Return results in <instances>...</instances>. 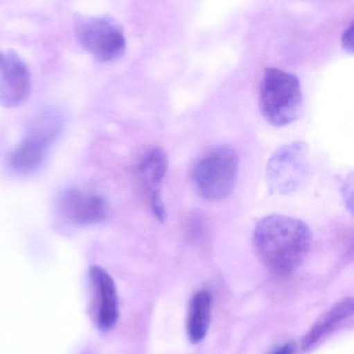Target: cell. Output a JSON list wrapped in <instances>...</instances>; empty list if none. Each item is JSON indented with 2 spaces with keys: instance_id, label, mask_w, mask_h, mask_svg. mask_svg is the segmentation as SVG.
Listing matches in <instances>:
<instances>
[{
  "instance_id": "cell-10",
  "label": "cell",
  "mask_w": 354,
  "mask_h": 354,
  "mask_svg": "<svg viewBox=\"0 0 354 354\" xmlns=\"http://www.w3.org/2000/svg\"><path fill=\"white\" fill-rule=\"evenodd\" d=\"M89 277L97 304L98 326L102 330H112L118 318V297L114 281L99 266L89 268Z\"/></svg>"
},
{
  "instance_id": "cell-14",
  "label": "cell",
  "mask_w": 354,
  "mask_h": 354,
  "mask_svg": "<svg viewBox=\"0 0 354 354\" xmlns=\"http://www.w3.org/2000/svg\"><path fill=\"white\" fill-rule=\"evenodd\" d=\"M294 353L295 345L293 343H287L276 348L272 354H294Z\"/></svg>"
},
{
  "instance_id": "cell-5",
  "label": "cell",
  "mask_w": 354,
  "mask_h": 354,
  "mask_svg": "<svg viewBox=\"0 0 354 354\" xmlns=\"http://www.w3.org/2000/svg\"><path fill=\"white\" fill-rule=\"evenodd\" d=\"M309 149L303 142H293L278 149L268 161L266 183L276 195H291L301 191L310 178Z\"/></svg>"
},
{
  "instance_id": "cell-3",
  "label": "cell",
  "mask_w": 354,
  "mask_h": 354,
  "mask_svg": "<svg viewBox=\"0 0 354 354\" xmlns=\"http://www.w3.org/2000/svg\"><path fill=\"white\" fill-rule=\"evenodd\" d=\"M238 171L236 151L232 147L222 145L200 158L193 167V183L202 197L210 201H220L234 191Z\"/></svg>"
},
{
  "instance_id": "cell-7",
  "label": "cell",
  "mask_w": 354,
  "mask_h": 354,
  "mask_svg": "<svg viewBox=\"0 0 354 354\" xmlns=\"http://www.w3.org/2000/svg\"><path fill=\"white\" fill-rule=\"evenodd\" d=\"M55 204L62 220L78 226L97 224L107 214V201L103 196L75 187L62 192Z\"/></svg>"
},
{
  "instance_id": "cell-12",
  "label": "cell",
  "mask_w": 354,
  "mask_h": 354,
  "mask_svg": "<svg viewBox=\"0 0 354 354\" xmlns=\"http://www.w3.org/2000/svg\"><path fill=\"white\" fill-rule=\"evenodd\" d=\"M353 313V301L344 299L334 306L330 311L326 312L320 319L314 324L303 340V348L310 349L315 346L324 337L332 332L341 322L351 317Z\"/></svg>"
},
{
  "instance_id": "cell-2",
  "label": "cell",
  "mask_w": 354,
  "mask_h": 354,
  "mask_svg": "<svg viewBox=\"0 0 354 354\" xmlns=\"http://www.w3.org/2000/svg\"><path fill=\"white\" fill-rule=\"evenodd\" d=\"M260 109L272 126L284 127L295 122L303 111L299 78L280 68H266L260 87Z\"/></svg>"
},
{
  "instance_id": "cell-9",
  "label": "cell",
  "mask_w": 354,
  "mask_h": 354,
  "mask_svg": "<svg viewBox=\"0 0 354 354\" xmlns=\"http://www.w3.org/2000/svg\"><path fill=\"white\" fill-rule=\"evenodd\" d=\"M168 168V155L161 149H153L145 153L137 168L139 181L149 195L152 212L161 222L166 218V206L161 197V185Z\"/></svg>"
},
{
  "instance_id": "cell-13",
  "label": "cell",
  "mask_w": 354,
  "mask_h": 354,
  "mask_svg": "<svg viewBox=\"0 0 354 354\" xmlns=\"http://www.w3.org/2000/svg\"><path fill=\"white\" fill-rule=\"evenodd\" d=\"M342 47L347 53L353 54V24L344 31L342 35Z\"/></svg>"
},
{
  "instance_id": "cell-11",
  "label": "cell",
  "mask_w": 354,
  "mask_h": 354,
  "mask_svg": "<svg viewBox=\"0 0 354 354\" xmlns=\"http://www.w3.org/2000/svg\"><path fill=\"white\" fill-rule=\"evenodd\" d=\"M211 295L208 291L197 292L191 299L187 313L186 332L193 344L202 342L207 336L211 320Z\"/></svg>"
},
{
  "instance_id": "cell-1",
  "label": "cell",
  "mask_w": 354,
  "mask_h": 354,
  "mask_svg": "<svg viewBox=\"0 0 354 354\" xmlns=\"http://www.w3.org/2000/svg\"><path fill=\"white\" fill-rule=\"evenodd\" d=\"M311 239L309 226L303 221L270 214L256 225L253 243L258 257L270 272L287 276L307 257Z\"/></svg>"
},
{
  "instance_id": "cell-6",
  "label": "cell",
  "mask_w": 354,
  "mask_h": 354,
  "mask_svg": "<svg viewBox=\"0 0 354 354\" xmlns=\"http://www.w3.org/2000/svg\"><path fill=\"white\" fill-rule=\"evenodd\" d=\"M76 37L80 45L100 62H114L126 51L124 32L108 19H82L77 23Z\"/></svg>"
},
{
  "instance_id": "cell-4",
  "label": "cell",
  "mask_w": 354,
  "mask_h": 354,
  "mask_svg": "<svg viewBox=\"0 0 354 354\" xmlns=\"http://www.w3.org/2000/svg\"><path fill=\"white\" fill-rule=\"evenodd\" d=\"M62 129L56 112H42L31 122L26 135L8 156V165L17 174H28L37 170L45 160Z\"/></svg>"
},
{
  "instance_id": "cell-8",
  "label": "cell",
  "mask_w": 354,
  "mask_h": 354,
  "mask_svg": "<svg viewBox=\"0 0 354 354\" xmlns=\"http://www.w3.org/2000/svg\"><path fill=\"white\" fill-rule=\"evenodd\" d=\"M28 66L14 51H0V105L16 108L30 95Z\"/></svg>"
}]
</instances>
